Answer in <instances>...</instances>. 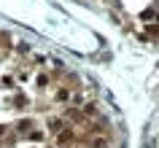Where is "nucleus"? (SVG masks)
<instances>
[{"label":"nucleus","mask_w":159,"mask_h":148,"mask_svg":"<svg viewBox=\"0 0 159 148\" xmlns=\"http://www.w3.org/2000/svg\"><path fill=\"white\" fill-rule=\"evenodd\" d=\"M73 140H75V132L70 129V127H65V129L57 135V146H59V148H62V146H70Z\"/></svg>","instance_id":"nucleus-1"},{"label":"nucleus","mask_w":159,"mask_h":148,"mask_svg":"<svg viewBox=\"0 0 159 148\" xmlns=\"http://www.w3.org/2000/svg\"><path fill=\"white\" fill-rule=\"evenodd\" d=\"M54 100H57V102H65V100H70V89H67V86H59L57 94H54Z\"/></svg>","instance_id":"nucleus-2"},{"label":"nucleus","mask_w":159,"mask_h":148,"mask_svg":"<svg viewBox=\"0 0 159 148\" xmlns=\"http://www.w3.org/2000/svg\"><path fill=\"white\" fill-rule=\"evenodd\" d=\"M62 127H65V124L59 121V119H49V129H51V132H57V135H59V129H62Z\"/></svg>","instance_id":"nucleus-3"},{"label":"nucleus","mask_w":159,"mask_h":148,"mask_svg":"<svg viewBox=\"0 0 159 148\" xmlns=\"http://www.w3.org/2000/svg\"><path fill=\"white\" fill-rule=\"evenodd\" d=\"M27 137L33 140V143H38V140H43V137H46V135H43L41 129H33V132H30V135H27Z\"/></svg>","instance_id":"nucleus-4"},{"label":"nucleus","mask_w":159,"mask_h":148,"mask_svg":"<svg viewBox=\"0 0 159 148\" xmlns=\"http://www.w3.org/2000/svg\"><path fill=\"white\" fill-rule=\"evenodd\" d=\"M14 105H16V108H25V105H27V97H25V94H16Z\"/></svg>","instance_id":"nucleus-5"},{"label":"nucleus","mask_w":159,"mask_h":148,"mask_svg":"<svg viewBox=\"0 0 159 148\" xmlns=\"http://www.w3.org/2000/svg\"><path fill=\"white\" fill-rule=\"evenodd\" d=\"M46 83H49V75H38V89H43Z\"/></svg>","instance_id":"nucleus-6"},{"label":"nucleus","mask_w":159,"mask_h":148,"mask_svg":"<svg viewBox=\"0 0 159 148\" xmlns=\"http://www.w3.org/2000/svg\"><path fill=\"white\" fill-rule=\"evenodd\" d=\"M3 132H6V127H0V135H3Z\"/></svg>","instance_id":"nucleus-7"}]
</instances>
